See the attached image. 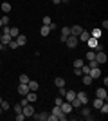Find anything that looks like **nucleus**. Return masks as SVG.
Returning a JSON list of instances; mask_svg holds the SVG:
<instances>
[{"mask_svg":"<svg viewBox=\"0 0 108 121\" xmlns=\"http://www.w3.org/2000/svg\"><path fill=\"white\" fill-rule=\"evenodd\" d=\"M94 60L97 61V65H103V63H106V52H104V51H99V52H96V58H94Z\"/></svg>","mask_w":108,"mask_h":121,"instance_id":"f257e3e1","label":"nucleus"},{"mask_svg":"<svg viewBox=\"0 0 108 121\" xmlns=\"http://www.w3.org/2000/svg\"><path fill=\"white\" fill-rule=\"evenodd\" d=\"M77 36H74V35H70V36H67V40H65V43H67V47L68 49H74V47H77Z\"/></svg>","mask_w":108,"mask_h":121,"instance_id":"f03ea898","label":"nucleus"},{"mask_svg":"<svg viewBox=\"0 0 108 121\" xmlns=\"http://www.w3.org/2000/svg\"><path fill=\"white\" fill-rule=\"evenodd\" d=\"M22 112H24V116H25V117H32V116H34V108H32V103H27V105H24Z\"/></svg>","mask_w":108,"mask_h":121,"instance_id":"7ed1b4c3","label":"nucleus"},{"mask_svg":"<svg viewBox=\"0 0 108 121\" xmlns=\"http://www.w3.org/2000/svg\"><path fill=\"white\" fill-rule=\"evenodd\" d=\"M76 98L79 101H81V105H88V94L85 91H81V92H76Z\"/></svg>","mask_w":108,"mask_h":121,"instance_id":"20e7f679","label":"nucleus"},{"mask_svg":"<svg viewBox=\"0 0 108 121\" xmlns=\"http://www.w3.org/2000/svg\"><path fill=\"white\" fill-rule=\"evenodd\" d=\"M96 98H101V99H104V101H106V98H108L106 89H104V87H99L97 91H96Z\"/></svg>","mask_w":108,"mask_h":121,"instance_id":"39448f33","label":"nucleus"},{"mask_svg":"<svg viewBox=\"0 0 108 121\" xmlns=\"http://www.w3.org/2000/svg\"><path fill=\"white\" fill-rule=\"evenodd\" d=\"M85 43L88 45V49H96L97 43H99V40H97V38H94V36H88V40L85 42Z\"/></svg>","mask_w":108,"mask_h":121,"instance_id":"423d86ee","label":"nucleus"},{"mask_svg":"<svg viewBox=\"0 0 108 121\" xmlns=\"http://www.w3.org/2000/svg\"><path fill=\"white\" fill-rule=\"evenodd\" d=\"M88 76H90L92 80H97V78H101V69H99V67H94V69H90Z\"/></svg>","mask_w":108,"mask_h":121,"instance_id":"0eeeda50","label":"nucleus"},{"mask_svg":"<svg viewBox=\"0 0 108 121\" xmlns=\"http://www.w3.org/2000/svg\"><path fill=\"white\" fill-rule=\"evenodd\" d=\"M60 107H61V110L65 112V114H70V112L74 110V108H72V105H70V101H63Z\"/></svg>","mask_w":108,"mask_h":121,"instance_id":"6e6552de","label":"nucleus"},{"mask_svg":"<svg viewBox=\"0 0 108 121\" xmlns=\"http://www.w3.org/2000/svg\"><path fill=\"white\" fill-rule=\"evenodd\" d=\"M24 98H25V99L29 101V103H34V101L38 99V96H36V92H34V91H29V92H27V94H25Z\"/></svg>","mask_w":108,"mask_h":121,"instance_id":"1a4fd4ad","label":"nucleus"},{"mask_svg":"<svg viewBox=\"0 0 108 121\" xmlns=\"http://www.w3.org/2000/svg\"><path fill=\"white\" fill-rule=\"evenodd\" d=\"M83 31H85V29H83L81 25H72V27H70V35H74V36H79V35L83 33Z\"/></svg>","mask_w":108,"mask_h":121,"instance_id":"9d476101","label":"nucleus"},{"mask_svg":"<svg viewBox=\"0 0 108 121\" xmlns=\"http://www.w3.org/2000/svg\"><path fill=\"white\" fill-rule=\"evenodd\" d=\"M83 108H81V116L85 117V119H92V114H90V108H88L87 105H81Z\"/></svg>","mask_w":108,"mask_h":121,"instance_id":"9b49d317","label":"nucleus"},{"mask_svg":"<svg viewBox=\"0 0 108 121\" xmlns=\"http://www.w3.org/2000/svg\"><path fill=\"white\" fill-rule=\"evenodd\" d=\"M15 40H16V43H18V47H22V45H25V43H27V36L25 35H18Z\"/></svg>","mask_w":108,"mask_h":121,"instance_id":"f8f14e48","label":"nucleus"},{"mask_svg":"<svg viewBox=\"0 0 108 121\" xmlns=\"http://www.w3.org/2000/svg\"><path fill=\"white\" fill-rule=\"evenodd\" d=\"M27 92H29V87H27V83H20V85H18V94H20V96H25Z\"/></svg>","mask_w":108,"mask_h":121,"instance_id":"ddd939ff","label":"nucleus"},{"mask_svg":"<svg viewBox=\"0 0 108 121\" xmlns=\"http://www.w3.org/2000/svg\"><path fill=\"white\" fill-rule=\"evenodd\" d=\"M34 119H38V121H47V117H49V114H47V112H38V114H36L34 112Z\"/></svg>","mask_w":108,"mask_h":121,"instance_id":"4468645a","label":"nucleus"},{"mask_svg":"<svg viewBox=\"0 0 108 121\" xmlns=\"http://www.w3.org/2000/svg\"><path fill=\"white\" fill-rule=\"evenodd\" d=\"M11 40H15V38H13V36H11L9 33H4V35L0 36V42H2V43H4V45H5V43H9Z\"/></svg>","mask_w":108,"mask_h":121,"instance_id":"2eb2a0df","label":"nucleus"},{"mask_svg":"<svg viewBox=\"0 0 108 121\" xmlns=\"http://www.w3.org/2000/svg\"><path fill=\"white\" fill-rule=\"evenodd\" d=\"M27 87H29V91H38V89H40V85H38V81H34V80H29L27 81Z\"/></svg>","mask_w":108,"mask_h":121,"instance_id":"dca6fc26","label":"nucleus"},{"mask_svg":"<svg viewBox=\"0 0 108 121\" xmlns=\"http://www.w3.org/2000/svg\"><path fill=\"white\" fill-rule=\"evenodd\" d=\"M65 101H72L74 98H76V91H65Z\"/></svg>","mask_w":108,"mask_h":121,"instance_id":"f3484780","label":"nucleus"},{"mask_svg":"<svg viewBox=\"0 0 108 121\" xmlns=\"http://www.w3.org/2000/svg\"><path fill=\"white\" fill-rule=\"evenodd\" d=\"M67 36H70V27H61V42L67 40Z\"/></svg>","mask_w":108,"mask_h":121,"instance_id":"a211bd4d","label":"nucleus"},{"mask_svg":"<svg viewBox=\"0 0 108 121\" xmlns=\"http://www.w3.org/2000/svg\"><path fill=\"white\" fill-rule=\"evenodd\" d=\"M103 103H104V99H101V98H96V99L92 101V107H94V108H97V110H99Z\"/></svg>","mask_w":108,"mask_h":121,"instance_id":"6ab92c4d","label":"nucleus"},{"mask_svg":"<svg viewBox=\"0 0 108 121\" xmlns=\"http://www.w3.org/2000/svg\"><path fill=\"white\" fill-rule=\"evenodd\" d=\"M40 35H41V36H49V35H51L49 25H43V27H41V29H40Z\"/></svg>","mask_w":108,"mask_h":121,"instance_id":"aec40b11","label":"nucleus"},{"mask_svg":"<svg viewBox=\"0 0 108 121\" xmlns=\"http://www.w3.org/2000/svg\"><path fill=\"white\" fill-rule=\"evenodd\" d=\"M88 36H90V33H88V31H83L81 35L77 36V40H81V42H87V40H88Z\"/></svg>","mask_w":108,"mask_h":121,"instance_id":"412c9836","label":"nucleus"},{"mask_svg":"<svg viewBox=\"0 0 108 121\" xmlns=\"http://www.w3.org/2000/svg\"><path fill=\"white\" fill-rule=\"evenodd\" d=\"M11 9H13V7H11L9 2H4V4H2V13H11Z\"/></svg>","mask_w":108,"mask_h":121,"instance_id":"4be33fe9","label":"nucleus"},{"mask_svg":"<svg viewBox=\"0 0 108 121\" xmlns=\"http://www.w3.org/2000/svg\"><path fill=\"white\" fill-rule=\"evenodd\" d=\"M85 58H87V61L88 60H94V58H96V51H94V49H88V52L85 54Z\"/></svg>","mask_w":108,"mask_h":121,"instance_id":"5701e85b","label":"nucleus"},{"mask_svg":"<svg viewBox=\"0 0 108 121\" xmlns=\"http://www.w3.org/2000/svg\"><path fill=\"white\" fill-rule=\"evenodd\" d=\"M92 78H90V76L88 74H83V85H92Z\"/></svg>","mask_w":108,"mask_h":121,"instance_id":"b1692460","label":"nucleus"},{"mask_svg":"<svg viewBox=\"0 0 108 121\" xmlns=\"http://www.w3.org/2000/svg\"><path fill=\"white\" fill-rule=\"evenodd\" d=\"M70 105H72V108H81V101L77 99V98H74V99L70 101Z\"/></svg>","mask_w":108,"mask_h":121,"instance_id":"393cba45","label":"nucleus"},{"mask_svg":"<svg viewBox=\"0 0 108 121\" xmlns=\"http://www.w3.org/2000/svg\"><path fill=\"white\" fill-rule=\"evenodd\" d=\"M9 35L13 36V38H16V36L20 35V31H18V27H9Z\"/></svg>","mask_w":108,"mask_h":121,"instance_id":"a878e982","label":"nucleus"},{"mask_svg":"<svg viewBox=\"0 0 108 121\" xmlns=\"http://www.w3.org/2000/svg\"><path fill=\"white\" fill-rule=\"evenodd\" d=\"M54 85H56L58 89H60V87H65V80H63V78H56V80H54Z\"/></svg>","mask_w":108,"mask_h":121,"instance_id":"bb28decb","label":"nucleus"},{"mask_svg":"<svg viewBox=\"0 0 108 121\" xmlns=\"http://www.w3.org/2000/svg\"><path fill=\"white\" fill-rule=\"evenodd\" d=\"M83 65H85V60H81V58H76V60H74V67H79V69H81Z\"/></svg>","mask_w":108,"mask_h":121,"instance_id":"cd10ccee","label":"nucleus"},{"mask_svg":"<svg viewBox=\"0 0 108 121\" xmlns=\"http://www.w3.org/2000/svg\"><path fill=\"white\" fill-rule=\"evenodd\" d=\"M0 107H2V110H9V108H11V105H9V103H7V101H4V99H2V103H0Z\"/></svg>","mask_w":108,"mask_h":121,"instance_id":"c85d7f7f","label":"nucleus"},{"mask_svg":"<svg viewBox=\"0 0 108 121\" xmlns=\"http://www.w3.org/2000/svg\"><path fill=\"white\" fill-rule=\"evenodd\" d=\"M99 110H101V114H103V116H106V114H108V105H106V103H103Z\"/></svg>","mask_w":108,"mask_h":121,"instance_id":"c756f323","label":"nucleus"},{"mask_svg":"<svg viewBox=\"0 0 108 121\" xmlns=\"http://www.w3.org/2000/svg\"><path fill=\"white\" fill-rule=\"evenodd\" d=\"M90 36H94V38H99V36H101V29H94L92 33H90Z\"/></svg>","mask_w":108,"mask_h":121,"instance_id":"7c9ffc66","label":"nucleus"},{"mask_svg":"<svg viewBox=\"0 0 108 121\" xmlns=\"http://www.w3.org/2000/svg\"><path fill=\"white\" fill-rule=\"evenodd\" d=\"M0 20H2V25H9V16H7V15H4Z\"/></svg>","mask_w":108,"mask_h":121,"instance_id":"2f4dec72","label":"nucleus"},{"mask_svg":"<svg viewBox=\"0 0 108 121\" xmlns=\"http://www.w3.org/2000/svg\"><path fill=\"white\" fill-rule=\"evenodd\" d=\"M25 116H24V112H16V121H24Z\"/></svg>","mask_w":108,"mask_h":121,"instance_id":"473e14b6","label":"nucleus"},{"mask_svg":"<svg viewBox=\"0 0 108 121\" xmlns=\"http://www.w3.org/2000/svg\"><path fill=\"white\" fill-rule=\"evenodd\" d=\"M88 67L94 69V67H99V65H97V61H96V60H88Z\"/></svg>","mask_w":108,"mask_h":121,"instance_id":"72a5a7b5","label":"nucleus"},{"mask_svg":"<svg viewBox=\"0 0 108 121\" xmlns=\"http://www.w3.org/2000/svg\"><path fill=\"white\" fill-rule=\"evenodd\" d=\"M27 81H29V76H27V74H22L20 76V83H27Z\"/></svg>","mask_w":108,"mask_h":121,"instance_id":"f704fd0d","label":"nucleus"},{"mask_svg":"<svg viewBox=\"0 0 108 121\" xmlns=\"http://www.w3.org/2000/svg\"><path fill=\"white\" fill-rule=\"evenodd\" d=\"M63 101H65V99H63V96H60V98H56V99H54V105H58V107H60V105L63 103Z\"/></svg>","mask_w":108,"mask_h":121,"instance_id":"c9c22d12","label":"nucleus"},{"mask_svg":"<svg viewBox=\"0 0 108 121\" xmlns=\"http://www.w3.org/2000/svg\"><path fill=\"white\" fill-rule=\"evenodd\" d=\"M51 16H49V15H47V16H43V25H49V24H51Z\"/></svg>","mask_w":108,"mask_h":121,"instance_id":"e433bc0d","label":"nucleus"},{"mask_svg":"<svg viewBox=\"0 0 108 121\" xmlns=\"http://www.w3.org/2000/svg\"><path fill=\"white\" fill-rule=\"evenodd\" d=\"M9 47H11V49H16V47H18V43H16V40H11V42H9Z\"/></svg>","mask_w":108,"mask_h":121,"instance_id":"4c0bfd02","label":"nucleus"},{"mask_svg":"<svg viewBox=\"0 0 108 121\" xmlns=\"http://www.w3.org/2000/svg\"><path fill=\"white\" fill-rule=\"evenodd\" d=\"M74 74H76V76H81L83 72H81V69H79V67H74Z\"/></svg>","mask_w":108,"mask_h":121,"instance_id":"58836bf2","label":"nucleus"},{"mask_svg":"<svg viewBox=\"0 0 108 121\" xmlns=\"http://www.w3.org/2000/svg\"><path fill=\"white\" fill-rule=\"evenodd\" d=\"M22 108H24V107H22L20 103H16V105H15V112H22Z\"/></svg>","mask_w":108,"mask_h":121,"instance_id":"ea45409f","label":"nucleus"},{"mask_svg":"<svg viewBox=\"0 0 108 121\" xmlns=\"http://www.w3.org/2000/svg\"><path fill=\"white\" fill-rule=\"evenodd\" d=\"M58 91H60V96H65V91H67V89H65V87H60Z\"/></svg>","mask_w":108,"mask_h":121,"instance_id":"a19ab883","label":"nucleus"},{"mask_svg":"<svg viewBox=\"0 0 108 121\" xmlns=\"http://www.w3.org/2000/svg\"><path fill=\"white\" fill-rule=\"evenodd\" d=\"M103 29H108V20H103Z\"/></svg>","mask_w":108,"mask_h":121,"instance_id":"79ce46f5","label":"nucleus"},{"mask_svg":"<svg viewBox=\"0 0 108 121\" xmlns=\"http://www.w3.org/2000/svg\"><path fill=\"white\" fill-rule=\"evenodd\" d=\"M52 4H61V0H52Z\"/></svg>","mask_w":108,"mask_h":121,"instance_id":"37998d69","label":"nucleus"},{"mask_svg":"<svg viewBox=\"0 0 108 121\" xmlns=\"http://www.w3.org/2000/svg\"><path fill=\"white\" fill-rule=\"evenodd\" d=\"M0 51H4V43L2 42H0Z\"/></svg>","mask_w":108,"mask_h":121,"instance_id":"c03bdc74","label":"nucleus"},{"mask_svg":"<svg viewBox=\"0 0 108 121\" xmlns=\"http://www.w3.org/2000/svg\"><path fill=\"white\" fill-rule=\"evenodd\" d=\"M61 2H63V4H67V2H68V0H61Z\"/></svg>","mask_w":108,"mask_h":121,"instance_id":"a18cd8bd","label":"nucleus"},{"mask_svg":"<svg viewBox=\"0 0 108 121\" xmlns=\"http://www.w3.org/2000/svg\"><path fill=\"white\" fill-rule=\"evenodd\" d=\"M0 29H2V20H0Z\"/></svg>","mask_w":108,"mask_h":121,"instance_id":"49530a36","label":"nucleus"},{"mask_svg":"<svg viewBox=\"0 0 108 121\" xmlns=\"http://www.w3.org/2000/svg\"><path fill=\"white\" fill-rule=\"evenodd\" d=\"M2 112H4V110H2V107H0V114H2Z\"/></svg>","mask_w":108,"mask_h":121,"instance_id":"de8ad7c7","label":"nucleus"},{"mask_svg":"<svg viewBox=\"0 0 108 121\" xmlns=\"http://www.w3.org/2000/svg\"><path fill=\"white\" fill-rule=\"evenodd\" d=\"M0 65H2V60H0Z\"/></svg>","mask_w":108,"mask_h":121,"instance_id":"09e8293b","label":"nucleus"},{"mask_svg":"<svg viewBox=\"0 0 108 121\" xmlns=\"http://www.w3.org/2000/svg\"><path fill=\"white\" fill-rule=\"evenodd\" d=\"M0 103H2V98H0Z\"/></svg>","mask_w":108,"mask_h":121,"instance_id":"8fccbe9b","label":"nucleus"}]
</instances>
